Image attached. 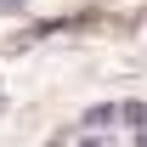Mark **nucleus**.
<instances>
[{
    "label": "nucleus",
    "instance_id": "f257e3e1",
    "mask_svg": "<svg viewBox=\"0 0 147 147\" xmlns=\"http://www.w3.org/2000/svg\"><path fill=\"white\" fill-rule=\"evenodd\" d=\"M113 119H119V102H96V108H85V119H79V125L96 136V130H108Z\"/></svg>",
    "mask_w": 147,
    "mask_h": 147
},
{
    "label": "nucleus",
    "instance_id": "f03ea898",
    "mask_svg": "<svg viewBox=\"0 0 147 147\" xmlns=\"http://www.w3.org/2000/svg\"><path fill=\"white\" fill-rule=\"evenodd\" d=\"M119 119L142 130V125H147V102H119Z\"/></svg>",
    "mask_w": 147,
    "mask_h": 147
},
{
    "label": "nucleus",
    "instance_id": "7ed1b4c3",
    "mask_svg": "<svg viewBox=\"0 0 147 147\" xmlns=\"http://www.w3.org/2000/svg\"><path fill=\"white\" fill-rule=\"evenodd\" d=\"M0 11H6V17H17V11H28V0H0Z\"/></svg>",
    "mask_w": 147,
    "mask_h": 147
},
{
    "label": "nucleus",
    "instance_id": "20e7f679",
    "mask_svg": "<svg viewBox=\"0 0 147 147\" xmlns=\"http://www.w3.org/2000/svg\"><path fill=\"white\" fill-rule=\"evenodd\" d=\"M79 147H108V136H79Z\"/></svg>",
    "mask_w": 147,
    "mask_h": 147
},
{
    "label": "nucleus",
    "instance_id": "39448f33",
    "mask_svg": "<svg viewBox=\"0 0 147 147\" xmlns=\"http://www.w3.org/2000/svg\"><path fill=\"white\" fill-rule=\"evenodd\" d=\"M136 147H147V130H142V136H136Z\"/></svg>",
    "mask_w": 147,
    "mask_h": 147
}]
</instances>
